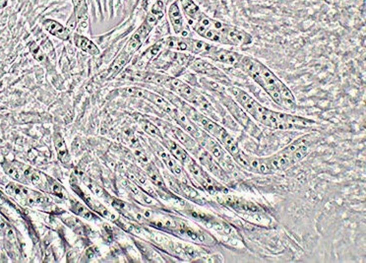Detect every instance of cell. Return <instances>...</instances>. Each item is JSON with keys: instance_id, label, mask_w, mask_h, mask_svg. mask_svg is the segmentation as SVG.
<instances>
[{"instance_id": "cell-1", "label": "cell", "mask_w": 366, "mask_h": 263, "mask_svg": "<svg viewBox=\"0 0 366 263\" xmlns=\"http://www.w3.org/2000/svg\"><path fill=\"white\" fill-rule=\"evenodd\" d=\"M236 68L258 84L277 105L289 110L296 107V100L288 86L258 59L243 54Z\"/></svg>"}, {"instance_id": "cell-2", "label": "cell", "mask_w": 366, "mask_h": 263, "mask_svg": "<svg viewBox=\"0 0 366 263\" xmlns=\"http://www.w3.org/2000/svg\"><path fill=\"white\" fill-rule=\"evenodd\" d=\"M187 24L198 36L212 43L236 48L249 47L253 43L252 36L246 31L209 17L203 11Z\"/></svg>"}, {"instance_id": "cell-3", "label": "cell", "mask_w": 366, "mask_h": 263, "mask_svg": "<svg viewBox=\"0 0 366 263\" xmlns=\"http://www.w3.org/2000/svg\"><path fill=\"white\" fill-rule=\"evenodd\" d=\"M162 88L167 89L168 91L177 95L185 102L193 105L215 121L222 120L221 114L215 109L209 99L204 94H202L189 84L185 83L182 80L169 76Z\"/></svg>"}, {"instance_id": "cell-4", "label": "cell", "mask_w": 366, "mask_h": 263, "mask_svg": "<svg viewBox=\"0 0 366 263\" xmlns=\"http://www.w3.org/2000/svg\"><path fill=\"white\" fill-rule=\"evenodd\" d=\"M233 159L238 166L250 173L257 175H274L268 157H255L240 149Z\"/></svg>"}, {"instance_id": "cell-5", "label": "cell", "mask_w": 366, "mask_h": 263, "mask_svg": "<svg viewBox=\"0 0 366 263\" xmlns=\"http://www.w3.org/2000/svg\"><path fill=\"white\" fill-rule=\"evenodd\" d=\"M190 173V175L193 177V179L197 182L204 190L208 191L210 193H217V192H223L227 193L228 189L223 185L216 182L213 177H211L209 174L204 170V168L199 165L194 159L190 160V162L185 166Z\"/></svg>"}, {"instance_id": "cell-6", "label": "cell", "mask_w": 366, "mask_h": 263, "mask_svg": "<svg viewBox=\"0 0 366 263\" xmlns=\"http://www.w3.org/2000/svg\"><path fill=\"white\" fill-rule=\"evenodd\" d=\"M188 68L196 73L204 74L208 77L213 78L214 81H220L222 84H226L227 86L232 85L230 79L227 77L222 70H220L217 66L205 60L203 57H193L191 62L188 65Z\"/></svg>"}, {"instance_id": "cell-7", "label": "cell", "mask_w": 366, "mask_h": 263, "mask_svg": "<svg viewBox=\"0 0 366 263\" xmlns=\"http://www.w3.org/2000/svg\"><path fill=\"white\" fill-rule=\"evenodd\" d=\"M167 17L175 35L182 38H190V29L186 23L178 0H175L167 7Z\"/></svg>"}, {"instance_id": "cell-8", "label": "cell", "mask_w": 366, "mask_h": 263, "mask_svg": "<svg viewBox=\"0 0 366 263\" xmlns=\"http://www.w3.org/2000/svg\"><path fill=\"white\" fill-rule=\"evenodd\" d=\"M124 92L128 96L143 99L145 101L152 103L153 105H156L158 108L163 110L166 114L173 106V105H171L168 101H166L162 96H160L159 94H157L154 91H151V90H147L144 88H138V87H128L124 90Z\"/></svg>"}, {"instance_id": "cell-9", "label": "cell", "mask_w": 366, "mask_h": 263, "mask_svg": "<svg viewBox=\"0 0 366 263\" xmlns=\"http://www.w3.org/2000/svg\"><path fill=\"white\" fill-rule=\"evenodd\" d=\"M151 146L154 149V151L156 152L157 157L162 161V163L165 165V167L171 172V174L177 178L180 182L186 179V175L184 174L181 166L179 165V163L173 158L170 153L162 146V144H159L155 140H150Z\"/></svg>"}, {"instance_id": "cell-10", "label": "cell", "mask_w": 366, "mask_h": 263, "mask_svg": "<svg viewBox=\"0 0 366 263\" xmlns=\"http://www.w3.org/2000/svg\"><path fill=\"white\" fill-rule=\"evenodd\" d=\"M196 159L198 160L199 164L205 168L211 175H213L214 177H217L219 179H226V173L224 171V169L221 167L220 163L214 158L208 151H206L202 146L201 148L198 150V152L195 155Z\"/></svg>"}, {"instance_id": "cell-11", "label": "cell", "mask_w": 366, "mask_h": 263, "mask_svg": "<svg viewBox=\"0 0 366 263\" xmlns=\"http://www.w3.org/2000/svg\"><path fill=\"white\" fill-rule=\"evenodd\" d=\"M242 56H243V54L235 52V51L226 50V49H222V48L215 46L214 49L211 51V53L208 54L207 58H209L215 62L237 67Z\"/></svg>"}, {"instance_id": "cell-12", "label": "cell", "mask_w": 366, "mask_h": 263, "mask_svg": "<svg viewBox=\"0 0 366 263\" xmlns=\"http://www.w3.org/2000/svg\"><path fill=\"white\" fill-rule=\"evenodd\" d=\"M170 134L172 135V137L178 141V143L180 145H182L185 149H187L192 155H196V153L198 152V150L201 148V145L191 136L189 135L187 132H184L182 128L174 126V125H167L166 127Z\"/></svg>"}, {"instance_id": "cell-13", "label": "cell", "mask_w": 366, "mask_h": 263, "mask_svg": "<svg viewBox=\"0 0 366 263\" xmlns=\"http://www.w3.org/2000/svg\"><path fill=\"white\" fill-rule=\"evenodd\" d=\"M199 144L206 150L210 154L216 159L219 163H227L228 162V155L229 153L224 149V147L220 144L219 141H217L213 136H211L206 132L202 140L199 142Z\"/></svg>"}, {"instance_id": "cell-14", "label": "cell", "mask_w": 366, "mask_h": 263, "mask_svg": "<svg viewBox=\"0 0 366 263\" xmlns=\"http://www.w3.org/2000/svg\"><path fill=\"white\" fill-rule=\"evenodd\" d=\"M72 188L74 189V191L78 194L79 196L84 200V202L90 207L91 210L95 211L97 214H100V215L104 216V217L109 219V220H115L116 219V216L114 214H112L106 207H105L100 201H98L96 198L92 197L90 194L86 193L84 190L79 188L77 185L74 186L72 184Z\"/></svg>"}, {"instance_id": "cell-15", "label": "cell", "mask_w": 366, "mask_h": 263, "mask_svg": "<svg viewBox=\"0 0 366 263\" xmlns=\"http://www.w3.org/2000/svg\"><path fill=\"white\" fill-rule=\"evenodd\" d=\"M160 142H161L162 146L170 153V155L184 167L192 159V157L189 155V153L183 148L179 143L175 142L174 140L170 139L169 137L163 136V138Z\"/></svg>"}, {"instance_id": "cell-16", "label": "cell", "mask_w": 366, "mask_h": 263, "mask_svg": "<svg viewBox=\"0 0 366 263\" xmlns=\"http://www.w3.org/2000/svg\"><path fill=\"white\" fill-rule=\"evenodd\" d=\"M43 27L50 35H52L61 41L67 42V41H70V39H71L72 31H70L67 27L62 25L61 23H59L56 20L50 19V18L45 19L43 21Z\"/></svg>"}, {"instance_id": "cell-17", "label": "cell", "mask_w": 366, "mask_h": 263, "mask_svg": "<svg viewBox=\"0 0 366 263\" xmlns=\"http://www.w3.org/2000/svg\"><path fill=\"white\" fill-rule=\"evenodd\" d=\"M73 41H74V45L84 53H88L93 56H97L101 53L99 48L96 46V44L84 35L74 33Z\"/></svg>"}, {"instance_id": "cell-18", "label": "cell", "mask_w": 366, "mask_h": 263, "mask_svg": "<svg viewBox=\"0 0 366 263\" xmlns=\"http://www.w3.org/2000/svg\"><path fill=\"white\" fill-rule=\"evenodd\" d=\"M53 143H54V147H55V150L57 153L58 160L63 164L68 163L70 161V155H69L66 143L63 139V136L60 132H54Z\"/></svg>"}, {"instance_id": "cell-19", "label": "cell", "mask_w": 366, "mask_h": 263, "mask_svg": "<svg viewBox=\"0 0 366 263\" xmlns=\"http://www.w3.org/2000/svg\"><path fill=\"white\" fill-rule=\"evenodd\" d=\"M221 203H223L225 205H228L232 208L238 209V210L251 211V212L259 210L258 206L255 205L254 203L246 201V200H244L242 198H239V197L230 196L228 198H225V200H222Z\"/></svg>"}, {"instance_id": "cell-20", "label": "cell", "mask_w": 366, "mask_h": 263, "mask_svg": "<svg viewBox=\"0 0 366 263\" xmlns=\"http://www.w3.org/2000/svg\"><path fill=\"white\" fill-rule=\"evenodd\" d=\"M131 54L126 53L125 51H123L120 53L115 60L112 62V64L110 65L109 69H108V77L112 78L114 76H116L118 73L121 72V70L126 66V64L129 62L131 58Z\"/></svg>"}, {"instance_id": "cell-21", "label": "cell", "mask_w": 366, "mask_h": 263, "mask_svg": "<svg viewBox=\"0 0 366 263\" xmlns=\"http://www.w3.org/2000/svg\"><path fill=\"white\" fill-rule=\"evenodd\" d=\"M146 171L147 176L149 177L150 181L155 184L157 187L162 188V189H166L164 180L162 179L159 171L157 170V167L154 165V163L150 162L148 165H146L145 167H143Z\"/></svg>"}, {"instance_id": "cell-22", "label": "cell", "mask_w": 366, "mask_h": 263, "mask_svg": "<svg viewBox=\"0 0 366 263\" xmlns=\"http://www.w3.org/2000/svg\"><path fill=\"white\" fill-rule=\"evenodd\" d=\"M70 210L74 214L78 215L80 217L89 220V221H97L98 217L96 214H94L92 210L86 206H84L82 203L76 200H70Z\"/></svg>"}, {"instance_id": "cell-23", "label": "cell", "mask_w": 366, "mask_h": 263, "mask_svg": "<svg viewBox=\"0 0 366 263\" xmlns=\"http://www.w3.org/2000/svg\"><path fill=\"white\" fill-rule=\"evenodd\" d=\"M147 40L146 37H144L141 33H139L137 30L135 31V33L132 35L130 40L127 42L125 48L123 51H125L126 53L129 54H134L139 51V49H141V47L143 46L144 42Z\"/></svg>"}, {"instance_id": "cell-24", "label": "cell", "mask_w": 366, "mask_h": 263, "mask_svg": "<svg viewBox=\"0 0 366 263\" xmlns=\"http://www.w3.org/2000/svg\"><path fill=\"white\" fill-rule=\"evenodd\" d=\"M164 50H165V45H164V40L162 39V40L157 41L156 44H154L153 46H151L149 49H147V51H145L143 53V54L141 55L142 56L141 58L145 62H149V61L155 59Z\"/></svg>"}, {"instance_id": "cell-25", "label": "cell", "mask_w": 366, "mask_h": 263, "mask_svg": "<svg viewBox=\"0 0 366 263\" xmlns=\"http://www.w3.org/2000/svg\"><path fill=\"white\" fill-rule=\"evenodd\" d=\"M140 126L145 133H147L151 137L157 139L159 141H161L163 136H164V135H162L160 129L157 127V125L154 124L152 121H150L148 119H141L140 120Z\"/></svg>"}, {"instance_id": "cell-26", "label": "cell", "mask_w": 366, "mask_h": 263, "mask_svg": "<svg viewBox=\"0 0 366 263\" xmlns=\"http://www.w3.org/2000/svg\"><path fill=\"white\" fill-rule=\"evenodd\" d=\"M3 169L5 171V173L11 177L13 180L15 181H18V182H24L26 179L23 175V172L21 170V168L19 167H15V166H12L11 164L9 163H5L3 164Z\"/></svg>"}, {"instance_id": "cell-27", "label": "cell", "mask_w": 366, "mask_h": 263, "mask_svg": "<svg viewBox=\"0 0 366 263\" xmlns=\"http://www.w3.org/2000/svg\"><path fill=\"white\" fill-rule=\"evenodd\" d=\"M29 48H30V53L38 62H40L43 65L49 63L48 56L46 55V53H44V51L39 47V45L36 42H32L30 44Z\"/></svg>"}, {"instance_id": "cell-28", "label": "cell", "mask_w": 366, "mask_h": 263, "mask_svg": "<svg viewBox=\"0 0 366 263\" xmlns=\"http://www.w3.org/2000/svg\"><path fill=\"white\" fill-rule=\"evenodd\" d=\"M48 190H50L53 195L64 198V188L50 177H48Z\"/></svg>"}, {"instance_id": "cell-29", "label": "cell", "mask_w": 366, "mask_h": 263, "mask_svg": "<svg viewBox=\"0 0 366 263\" xmlns=\"http://www.w3.org/2000/svg\"><path fill=\"white\" fill-rule=\"evenodd\" d=\"M133 155H134V158L136 159L139 164L142 166V167H145L146 165H148L151 161L149 160V157L147 156V154L143 151V150H140V149H136L134 150L133 152Z\"/></svg>"}, {"instance_id": "cell-30", "label": "cell", "mask_w": 366, "mask_h": 263, "mask_svg": "<svg viewBox=\"0 0 366 263\" xmlns=\"http://www.w3.org/2000/svg\"><path fill=\"white\" fill-rule=\"evenodd\" d=\"M66 27H67L70 31H72V32H73L74 30H76V27H77V18H76V16H75L74 12H72V14H71L70 18L68 19Z\"/></svg>"}, {"instance_id": "cell-31", "label": "cell", "mask_w": 366, "mask_h": 263, "mask_svg": "<svg viewBox=\"0 0 366 263\" xmlns=\"http://www.w3.org/2000/svg\"><path fill=\"white\" fill-rule=\"evenodd\" d=\"M6 228H7V225H6V223H5V221L0 217V229L1 230H6Z\"/></svg>"}, {"instance_id": "cell-32", "label": "cell", "mask_w": 366, "mask_h": 263, "mask_svg": "<svg viewBox=\"0 0 366 263\" xmlns=\"http://www.w3.org/2000/svg\"><path fill=\"white\" fill-rule=\"evenodd\" d=\"M149 1H153V0H149Z\"/></svg>"}]
</instances>
